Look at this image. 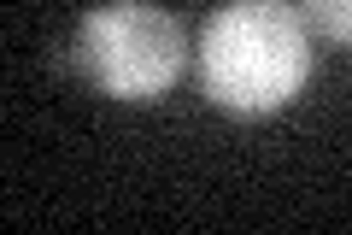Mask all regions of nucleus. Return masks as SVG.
<instances>
[{"label": "nucleus", "instance_id": "nucleus-1", "mask_svg": "<svg viewBox=\"0 0 352 235\" xmlns=\"http://www.w3.org/2000/svg\"><path fill=\"white\" fill-rule=\"evenodd\" d=\"M311 76L305 18L294 0H229L200 30V83L223 112L264 118Z\"/></svg>", "mask_w": 352, "mask_h": 235}, {"label": "nucleus", "instance_id": "nucleus-2", "mask_svg": "<svg viewBox=\"0 0 352 235\" xmlns=\"http://www.w3.org/2000/svg\"><path fill=\"white\" fill-rule=\"evenodd\" d=\"M59 59L112 100H153L182 76L188 41L182 24L153 0H106L76 24Z\"/></svg>", "mask_w": 352, "mask_h": 235}, {"label": "nucleus", "instance_id": "nucleus-3", "mask_svg": "<svg viewBox=\"0 0 352 235\" xmlns=\"http://www.w3.org/2000/svg\"><path fill=\"white\" fill-rule=\"evenodd\" d=\"M300 18H305L323 41L352 48V0H300Z\"/></svg>", "mask_w": 352, "mask_h": 235}]
</instances>
